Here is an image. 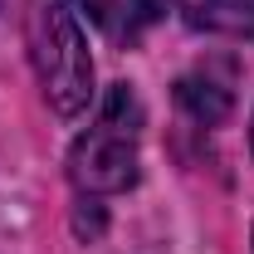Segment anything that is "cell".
<instances>
[{"instance_id": "cell-4", "label": "cell", "mask_w": 254, "mask_h": 254, "mask_svg": "<svg viewBox=\"0 0 254 254\" xmlns=\"http://www.w3.org/2000/svg\"><path fill=\"white\" fill-rule=\"evenodd\" d=\"M73 5H78L98 25V34H108L113 44H137L161 15V0H73Z\"/></svg>"}, {"instance_id": "cell-2", "label": "cell", "mask_w": 254, "mask_h": 254, "mask_svg": "<svg viewBox=\"0 0 254 254\" xmlns=\"http://www.w3.org/2000/svg\"><path fill=\"white\" fill-rule=\"evenodd\" d=\"M30 54L49 108L59 118H78L93 98V59L64 0H30Z\"/></svg>"}, {"instance_id": "cell-1", "label": "cell", "mask_w": 254, "mask_h": 254, "mask_svg": "<svg viewBox=\"0 0 254 254\" xmlns=\"http://www.w3.org/2000/svg\"><path fill=\"white\" fill-rule=\"evenodd\" d=\"M137 147H142V103L137 93L118 83L108 88L93 127L73 142L68 152V176L83 195H118L137 181Z\"/></svg>"}, {"instance_id": "cell-6", "label": "cell", "mask_w": 254, "mask_h": 254, "mask_svg": "<svg viewBox=\"0 0 254 254\" xmlns=\"http://www.w3.org/2000/svg\"><path fill=\"white\" fill-rule=\"evenodd\" d=\"M250 147H254V123H250Z\"/></svg>"}, {"instance_id": "cell-5", "label": "cell", "mask_w": 254, "mask_h": 254, "mask_svg": "<svg viewBox=\"0 0 254 254\" xmlns=\"http://www.w3.org/2000/svg\"><path fill=\"white\" fill-rule=\"evenodd\" d=\"M195 30L210 34H254V0H176Z\"/></svg>"}, {"instance_id": "cell-3", "label": "cell", "mask_w": 254, "mask_h": 254, "mask_svg": "<svg viewBox=\"0 0 254 254\" xmlns=\"http://www.w3.org/2000/svg\"><path fill=\"white\" fill-rule=\"evenodd\" d=\"M176 103L205 127L225 123V113L235 108V68L230 64H200V68H190L186 78L176 83Z\"/></svg>"}]
</instances>
